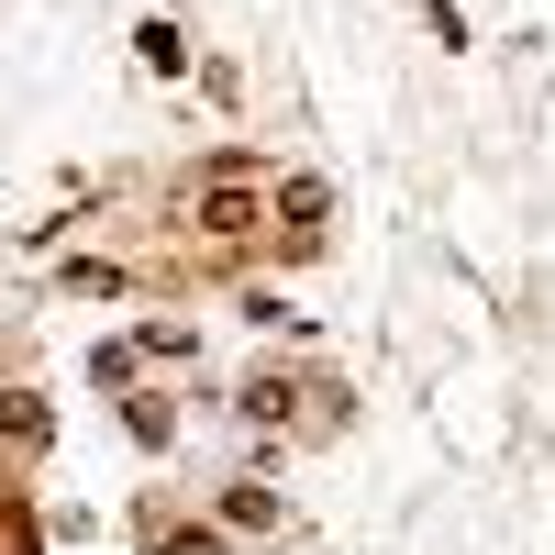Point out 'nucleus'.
I'll return each instance as SVG.
<instances>
[{
    "mask_svg": "<svg viewBox=\"0 0 555 555\" xmlns=\"http://www.w3.org/2000/svg\"><path fill=\"white\" fill-rule=\"evenodd\" d=\"M222 522H245V533H256V522H278V500H267V489H245V478H234V489H222Z\"/></svg>",
    "mask_w": 555,
    "mask_h": 555,
    "instance_id": "nucleus-9",
    "label": "nucleus"
},
{
    "mask_svg": "<svg viewBox=\"0 0 555 555\" xmlns=\"http://www.w3.org/2000/svg\"><path fill=\"white\" fill-rule=\"evenodd\" d=\"M133 56L167 78V67H190V44H178V23H133Z\"/></svg>",
    "mask_w": 555,
    "mask_h": 555,
    "instance_id": "nucleus-8",
    "label": "nucleus"
},
{
    "mask_svg": "<svg viewBox=\"0 0 555 555\" xmlns=\"http://www.w3.org/2000/svg\"><path fill=\"white\" fill-rule=\"evenodd\" d=\"M267 222H278V267H311L322 256V234H334V178H278L267 190Z\"/></svg>",
    "mask_w": 555,
    "mask_h": 555,
    "instance_id": "nucleus-3",
    "label": "nucleus"
},
{
    "mask_svg": "<svg viewBox=\"0 0 555 555\" xmlns=\"http://www.w3.org/2000/svg\"><path fill=\"white\" fill-rule=\"evenodd\" d=\"M133 366H145V356H133V345H101V356H89V378H101V389L122 400V389H133Z\"/></svg>",
    "mask_w": 555,
    "mask_h": 555,
    "instance_id": "nucleus-10",
    "label": "nucleus"
},
{
    "mask_svg": "<svg viewBox=\"0 0 555 555\" xmlns=\"http://www.w3.org/2000/svg\"><path fill=\"white\" fill-rule=\"evenodd\" d=\"M122 434L145 444V455H167V444H178V400H167V389H122Z\"/></svg>",
    "mask_w": 555,
    "mask_h": 555,
    "instance_id": "nucleus-5",
    "label": "nucleus"
},
{
    "mask_svg": "<svg viewBox=\"0 0 555 555\" xmlns=\"http://www.w3.org/2000/svg\"><path fill=\"white\" fill-rule=\"evenodd\" d=\"M234 411L256 434H300V423H345V389H322V366H267V378H234Z\"/></svg>",
    "mask_w": 555,
    "mask_h": 555,
    "instance_id": "nucleus-2",
    "label": "nucleus"
},
{
    "mask_svg": "<svg viewBox=\"0 0 555 555\" xmlns=\"http://www.w3.org/2000/svg\"><path fill=\"white\" fill-rule=\"evenodd\" d=\"M0 444H12V455H44V444H56V411H44V389L0 378Z\"/></svg>",
    "mask_w": 555,
    "mask_h": 555,
    "instance_id": "nucleus-4",
    "label": "nucleus"
},
{
    "mask_svg": "<svg viewBox=\"0 0 555 555\" xmlns=\"http://www.w3.org/2000/svg\"><path fill=\"white\" fill-rule=\"evenodd\" d=\"M190 234H201V256H211V267H234V256L267 234V178H256V156H245V145H222V156H201V167H190Z\"/></svg>",
    "mask_w": 555,
    "mask_h": 555,
    "instance_id": "nucleus-1",
    "label": "nucleus"
},
{
    "mask_svg": "<svg viewBox=\"0 0 555 555\" xmlns=\"http://www.w3.org/2000/svg\"><path fill=\"white\" fill-rule=\"evenodd\" d=\"M67 289H78V300H133V267H112V256H67Z\"/></svg>",
    "mask_w": 555,
    "mask_h": 555,
    "instance_id": "nucleus-7",
    "label": "nucleus"
},
{
    "mask_svg": "<svg viewBox=\"0 0 555 555\" xmlns=\"http://www.w3.org/2000/svg\"><path fill=\"white\" fill-rule=\"evenodd\" d=\"M0 500H12V489H0Z\"/></svg>",
    "mask_w": 555,
    "mask_h": 555,
    "instance_id": "nucleus-11",
    "label": "nucleus"
},
{
    "mask_svg": "<svg viewBox=\"0 0 555 555\" xmlns=\"http://www.w3.org/2000/svg\"><path fill=\"white\" fill-rule=\"evenodd\" d=\"M145 555H234V544H222V522H156L145 512Z\"/></svg>",
    "mask_w": 555,
    "mask_h": 555,
    "instance_id": "nucleus-6",
    "label": "nucleus"
}]
</instances>
